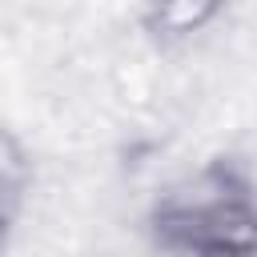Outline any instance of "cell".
Segmentation results:
<instances>
[{
    "instance_id": "cell-1",
    "label": "cell",
    "mask_w": 257,
    "mask_h": 257,
    "mask_svg": "<svg viewBox=\"0 0 257 257\" xmlns=\"http://www.w3.org/2000/svg\"><path fill=\"white\" fill-rule=\"evenodd\" d=\"M153 237L181 257H249L253 197L249 181L229 165H209L169 189L153 209Z\"/></svg>"
},
{
    "instance_id": "cell-2",
    "label": "cell",
    "mask_w": 257,
    "mask_h": 257,
    "mask_svg": "<svg viewBox=\"0 0 257 257\" xmlns=\"http://www.w3.org/2000/svg\"><path fill=\"white\" fill-rule=\"evenodd\" d=\"M229 0H149L145 24L161 40H185L201 28H209Z\"/></svg>"
},
{
    "instance_id": "cell-3",
    "label": "cell",
    "mask_w": 257,
    "mask_h": 257,
    "mask_svg": "<svg viewBox=\"0 0 257 257\" xmlns=\"http://www.w3.org/2000/svg\"><path fill=\"white\" fill-rule=\"evenodd\" d=\"M16 205H20L16 181H12V173L0 165V249H4V241H8V229H12V221H16Z\"/></svg>"
}]
</instances>
